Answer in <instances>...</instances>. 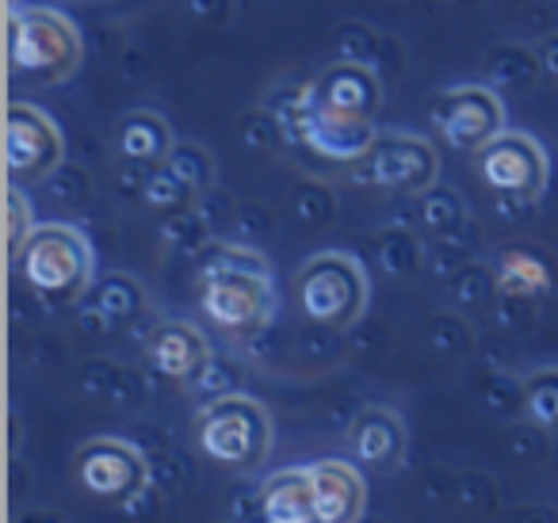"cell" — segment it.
Segmentation results:
<instances>
[{
	"mask_svg": "<svg viewBox=\"0 0 558 523\" xmlns=\"http://www.w3.org/2000/svg\"><path fill=\"white\" fill-rule=\"evenodd\" d=\"M65 161L62 126L43 108L12 100L4 111V165L16 184H35Z\"/></svg>",
	"mask_w": 558,
	"mask_h": 523,
	"instance_id": "cell-7",
	"label": "cell"
},
{
	"mask_svg": "<svg viewBox=\"0 0 558 523\" xmlns=\"http://www.w3.org/2000/svg\"><path fill=\"white\" fill-rule=\"evenodd\" d=\"M352 459L367 470H395L405 454V424L395 409L367 405L349 428Z\"/></svg>",
	"mask_w": 558,
	"mask_h": 523,
	"instance_id": "cell-15",
	"label": "cell"
},
{
	"mask_svg": "<svg viewBox=\"0 0 558 523\" xmlns=\"http://www.w3.org/2000/svg\"><path fill=\"white\" fill-rule=\"evenodd\" d=\"M172 142V131L157 111H131L119 119V154L138 165H165Z\"/></svg>",
	"mask_w": 558,
	"mask_h": 523,
	"instance_id": "cell-18",
	"label": "cell"
},
{
	"mask_svg": "<svg viewBox=\"0 0 558 523\" xmlns=\"http://www.w3.org/2000/svg\"><path fill=\"white\" fill-rule=\"evenodd\" d=\"M260 520L268 523H318L314 515L311 466H288L264 477L260 485Z\"/></svg>",
	"mask_w": 558,
	"mask_h": 523,
	"instance_id": "cell-16",
	"label": "cell"
},
{
	"mask_svg": "<svg viewBox=\"0 0 558 523\" xmlns=\"http://www.w3.org/2000/svg\"><path fill=\"white\" fill-rule=\"evenodd\" d=\"M16 260L24 283L50 302H73L93 287V241L70 222H39Z\"/></svg>",
	"mask_w": 558,
	"mask_h": 523,
	"instance_id": "cell-3",
	"label": "cell"
},
{
	"mask_svg": "<svg viewBox=\"0 0 558 523\" xmlns=\"http://www.w3.org/2000/svg\"><path fill=\"white\" fill-rule=\"evenodd\" d=\"M360 165L367 184L383 192H428L440 172L436 146L421 134H379Z\"/></svg>",
	"mask_w": 558,
	"mask_h": 523,
	"instance_id": "cell-11",
	"label": "cell"
},
{
	"mask_svg": "<svg viewBox=\"0 0 558 523\" xmlns=\"http://www.w3.org/2000/svg\"><path fill=\"white\" fill-rule=\"evenodd\" d=\"M425 222L428 226L463 222V203H459L456 195L444 192V187H428V195H425Z\"/></svg>",
	"mask_w": 558,
	"mask_h": 523,
	"instance_id": "cell-24",
	"label": "cell"
},
{
	"mask_svg": "<svg viewBox=\"0 0 558 523\" xmlns=\"http://www.w3.org/2000/svg\"><path fill=\"white\" fill-rule=\"evenodd\" d=\"M4 210H9V253L16 256L20 248H24V241L32 238V230L39 222H35V210H32V199L24 195V187L12 180L9 187V203H4Z\"/></svg>",
	"mask_w": 558,
	"mask_h": 523,
	"instance_id": "cell-23",
	"label": "cell"
},
{
	"mask_svg": "<svg viewBox=\"0 0 558 523\" xmlns=\"http://www.w3.org/2000/svg\"><path fill=\"white\" fill-rule=\"evenodd\" d=\"M9 9H20V0H9Z\"/></svg>",
	"mask_w": 558,
	"mask_h": 523,
	"instance_id": "cell-25",
	"label": "cell"
},
{
	"mask_svg": "<svg viewBox=\"0 0 558 523\" xmlns=\"http://www.w3.org/2000/svg\"><path fill=\"white\" fill-rule=\"evenodd\" d=\"M318 523H356L367 512V477L356 462L322 459L311 466Z\"/></svg>",
	"mask_w": 558,
	"mask_h": 523,
	"instance_id": "cell-12",
	"label": "cell"
},
{
	"mask_svg": "<svg viewBox=\"0 0 558 523\" xmlns=\"http://www.w3.org/2000/svg\"><path fill=\"white\" fill-rule=\"evenodd\" d=\"M306 93H311V100H318L322 108L341 111V115H356V119H375L383 108L379 77L360 62L329 65L314 85H306Z\"/></svg>",
	"mask_w": 558,
	"mask_h": 523,
	"instance_id": "cell-14",
	"label": "cell"
},
{
	"mask_svg": "<svg viewBox=\"0 0 558 523\" xmlns=\"http://www.w3.org/2000/svg\"><path fill=\"white\" fill-rule=\"evenodd\" d=\"M73 470L85 492L100 500H134L149 482V462L134 443L119 436L88 439L73 454Z\"/></svg>",
	"mask_w": 558,
	"mask_h": 523,
	"instance_id": "cell-9",
	"label": "cell"
},
{
	"mask_svg": "<svg viewBox=\"0 0 558 523\" xmlns=\"http://www.w3.org/2000/svg\"><path fill=\"white\" fill-rule=\"evenodd\" d=\"M478 177L486 180L497 195L535 203L547 192L550 161L532 134L509 131V126H505L494 142H486V146L478 149Z\"/></svg>",
	"mask_w": 558,
	"mask_h": 523,
	"instance_id": "cell-8",
	"label": "cell"
},
{
	"mask_svg": "<svg viewBox=\"0 0 558 523\" xmlns=\"http://www.w3.org/2000/svg\"><path fill=\"white\" fill-rule=\"evenodd\" d=\"M295 291L306 321L333 332L356 325L367 309V299H372V283H367L364 264L349 253H337V248L311 256L299 268Z\"/></svg>",
	"mask_w": 558,
	"mask_h": 523,
	"instance_id": "cell-4",
	"label": "cell"
},
{
	"mask_svg": "<svg viewBox=\"0 0 558 523\" xmlns=\"http://www.w3.org/2000/svg\"><path fill=\"white\" fill-rule=\"evenodd\" d=\"M192 187L180 177H172L169 165H154V177L146 180V203L157 210H184L187 199H192Z\"/></svg>",
	"mask_w": 558,
	"mask_h": 523,
	"instance_id": "cell-22",
	"label": "cell"
},
{
	"mask_svg": "<svg viewBox=\"0 0 558 523\" xmlns=\"http://www.w3.org/2000/svg\"><path fill=\"white\" fill-rule=\"evenodd\" d=\"M195 439L203 454L226 470H253L271 447V416L248 393H222L207 401L195 421Z\"/></svg>",
	"mask_w": 558,
	"mask_h": 523,
	"instance_id": "cell-5",
	"label": "cell"
},
{
	"mask_svg": "<svg viewBox=\"0 0 558 523\" xmlns=\"http://www.w3.org/2000/svg\"><path fill=\"white\" fill-rule=\"evenodd\" d=\"M4 54L9 70L20 81H39L54 85L77 73L85 58L81 32L65 12L58 9H9V27H4Z\"/></svg>",
	"mask_w": 558,
	"mask_h": 523,
	"instance_id": "cell-2",
	"label": "cell"
},
{
	"mask_svg": "<svg viewBox=\"0 0 558 523\" xmlns=\"http://www.w3.org/2000/svg\"><path fill=\"white\" fill-rule=\"evenodd\" d=\"M433 126L451 149L478 154L486 142L505 131V104L486 85L444 88L433 104Z\"/></svg>",
	"mask_w": 558,
	"mask_h": 523,
	"instance_id": "cell-10",
	"label": "cell"
},
{
	"mask_svg": "<svg viewBox=\"0 0 558 523\" xmlns=\"http://www.w3.org/2000/svg\"><path fill=\"white\" fill-rule=\"evenodd\" d=\"M165 165L172 169V177H180L187 187H192L195 195L207 192L210 184H215V161H210V154L203 146H195V142H184V146H172L169 157H165Z\"/></svg>",
	"mask_w": 558,
	"mask_h": 523,
	"instance_id": "cell-20",
	"label": "cell"
},
{
	"mask_svg": "<svg viewBox=\"0 0 558 523\" xmlns=\"http://www.w3.org/2000/svg\"><path fill=\"white\" fill-rule=\"evenodd\" d=\"M146 355L169 382H195L210 367V344L192 321H161L149 332Z\"/></svg>",
	"mask_w": 558,
	"mask_h": 523,
	"instance_id": "cell-13",
	"label": "cell"
},
{
	"mask_svg": "<svg viewBox=\"0 0 558 523\" xmlns=\"http://www.w3.org/2000/svg\"><path fill=\"white\" fill-rule=\"evenodd\" d=\"M494 287L501 294H509V299H535V294H547L555 287V271L535 248L512 245L497 256Z\"/></svg>",
	"mask_w": 558,
	"mask_h": 523,
	"instance_id": "cell-17",
	"label": "cell"
},
{
	"mask_svg": "<svg viewBox=\"0 0 558 523\" xmlns=\"http://www.w3.org/2000/svg\"><path fill=\"white\" fill-rule=\"evenodd\" d=\"M524 409L535 424L558 428V370H535L524 382Z\"/></svg>",
	"mask_w": 558,
	"mask_h": 523,
	"instance_id": "cell-21",
	"label": "cell"
},
{
	"mask_svg": "<svg viewBox=\"0 0 558 523\" xmlns=\"http://www.w3.org/2000/svg\"><path fill=\"white\" fill-rule=\"evenodd\" d=\"M88 294H93V309L100 314L104 325L134 321V317L142 314V306H146V294H142L134 276H108L88 287Z\"/></svg>",
	"mask_w": 558,
	"mask_h": 523,
	"instance_id": "cell-19",
	"label": "cell"
},
{
	"mask_svg": "<svg viewBox=\"0 0 558 523\" xmlns=\"http://www.w3.org/2000/svg\"><path fill=\"white\" fill-rule=\"evenodd\" d=\"M276 119L288 131V138H295L299 146H306L322 161L337 165H360L379 138L375 119H356L322 108L318 100H311L306 88H299L295 100L276 104Z\"/></svg>",
	"mask_w": 558,
	"mask_h": 523,
	"instance_id": "cell-6",
	"label": "cell"
},
{
	"mask_svg": "<svg viewBox=\"0 0 558 523\" xmlns=\"http://www.w3.org/2000/svg\"><path fill=\"white\" fill-rule=\"evenodd\" d=\"M199 309L215 329L253 337L276 314L271 268L260 253L241 245H215L199 283Z\"/></svg>",
	"mask_w": 558,
	"mask_h": 523,
	"instance_id": "cell-1",
	"label": "cell"
}]
</instances>
